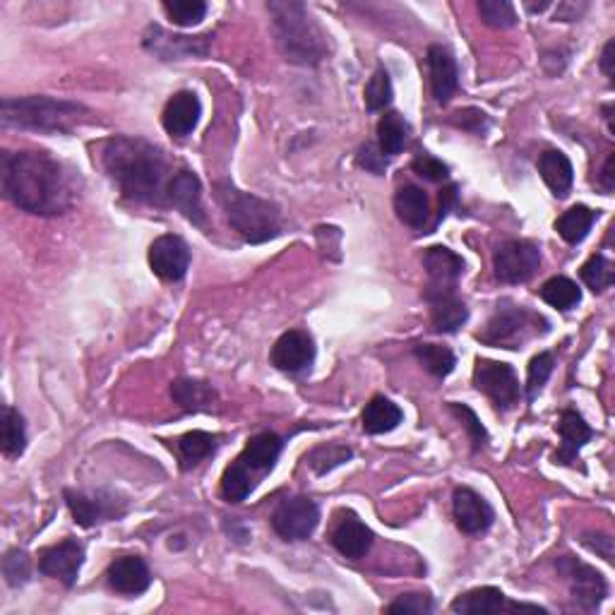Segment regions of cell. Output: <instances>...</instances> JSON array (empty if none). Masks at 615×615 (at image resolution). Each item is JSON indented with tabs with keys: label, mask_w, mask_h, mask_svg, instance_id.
I'll return each instance as SVG.
<instances>
[{
	"label": "cell",
	"mask_w": 615,
	"mask_h": 615,
	"mask_svg": "<svg viewBox=\"0 0 615 615\" xmlns=\"http://www.w3.org/2000/svg\"><path fill=\"white\" fill-rule=\"evenodd\" d=\"M0 178L5 197L39 217L65 214L77 200L75 176L46 152H5Z\"/></svg>",
	"instance_id": "6da1fadb"
},
{
	"label": "cell",
	"mask_w": 615,
	"mask_h": 615,
	"mask_svg": "<svg viewBox=\"0 0 615 615\" xmlns=\"http://www.w3.org/2000/svg\"><path fill=\"white\" fill-rule=\"evenodd\" d=\"M104 169L128 200L145 205H169L166 193L173 178L159 147L140 137H113L104 147Z\"/></svg>",
	"instance_id": "7a4b0ae2"
},
{
	"label": "cell",
	"mask_w": 615,
	"mask_h": 615,
	"mask_svg": "<svg viewBox=\"0 0 615 615\" xmlns=\"http://www.w3.org/2000/svg\"><path fill=\"white\" fill-rule=\"evenodd\" d=\"M272 15L274 37L282 56L296 65H315L325 58V37L315 25L306 5L294 0H277L267 5Z\"/></svg>",
	"instance_id": "3957f363"
},
{
	"label": "cell",
	"mask_w": 615,
	"mask_h": 615,
	"mask_svg": "<svg viewBox=\"0 0 615 615\" xmlns=\"http://www.w3.org/2000/svg\"><path fill=\"white\" fill-rule=\"evenodd\" d=\"M217 200L224 207L226 219L250 243H265L279 236L282 214L270 200L238 190L234 183H217Z\"/></svg>",
	"instance_id": "277c9868"
},
{
	"label": "cell",
	"mask_w": 615,
	"mask_h": 615,
	"mask_svg": "<svg viewBox=\"0 0 615 615\" xmlns=\"http://www.w3.org/2000/svg\"><path fill=\"white\" fill-rule=\"evenodd\" d=\"M85 106L53 97L3 99L5 128L37 130V133H68L85 118Z\"/></svg>",
	"instance_id": "5b68a950"
},
{
	"label": "cell",
	"mask_w": 615,
	"mask_h": 615,
	"mask_svg": "<svg viewBox=\"0 0 615 615\" xmlns=\"http://www.w3.org/2000/svg\"><path fill=\"white\" fill-rule=\"evenodd\" d=\"M548 320L534 310L503 301L495 308L493 318L488 320L486 330L479 332V342L500 349H522L531 339L548 332Z\"/></svg>",
	"instance_id": "8992f818"
},
{
	"label": "cell",
	"mask_w": 615,
	"mask_h": 615,
	"mask_svg": "<svg viewBox=\"0 0 615 615\" xmlns=\"http://www.w3.org/2000/svg\"><path fill=\"white\" fill-rule=\"evenodd\" d=\"M474 385L476 390L486 394L495 404V409L510 411L519 404L522 390H519V380L515 368L507 363L491 361V358H479L474 368Z\"/></svg>",
	"instance_id": "52a82bcc"
},
{
	"label": "cell",
	"mask_w": 615,
	"mask_h": 615,
	"mask_svg": "<svg viewBox=\"0 0 615 615\" xmlns=\"http://www.w3.org/2000/svg\"><path fill=\"white\" fill-rule=\"evenodd\" d=\"M541 250L531 241H505L493 255L495 277L503 284H524L539 272Z\"/></svg>",
	"instance_id": "ba28073f"
},
{
	"label": "cell",
	"mask_w": 615,
	"mask_h": 615,
	"mask_svg": "<svg viewBox=\"0 0 615 615\" xmlns=\"http://www.w3.org/2000/svg\"><path fill=\"white\" fill-rule=\"evenodd\" d=\"M555 567H558L560 575L570 582L572 599H575L579 606L587 608V611H596V608L601 606V601L606 599L608 594V584L601 572H596L594 567L582 563V560L572 558V555L558 558Z\"/></svg>",
	"instance_id": "9c48e42d"
},
{
	"label": "cell",
	"mask_w": 615,
	"mask_h": 615,
	"mask_svg": "<svg viewBox=\"0 0 615 615\" xmlns=\"http://www.w3.org/2000/svg\"><path fill=\"white\" fill-rule=\"evenodd\" d=\"M318 522L320 510L310 498L284 500L272 515V529L277 531L284 541L308 539L315 527H318Z\"/></svg>",
	"instance_id": "30bf717a"
},
{
	"label": "cell",
	"mask_w": 615,
	"mask_h": 615,
	"mask_svg": "<svg viewBox=\"0 0 615 615\" xmlns=\"http://www.w3.org/2000/svg\"><path fill=\"white\" fill-rule=\"evenodd\" d=\"M65 503H68L70 512H73L75 522L80 527H94V524L111 522L125 515V503L118 500L116 495L97 491V493H85V491H65Z\"/></svg>",
	"instance_id": "8fae6325"
},
{
	"label": "cell",
	"mask_w": 615,
	"mask_h": 615,
	"mask_svg": "<svg viewBox=\"0 0 615 615\" xmlns=\"http://www.w3.org/2000/svg\"><path fill=\"white\" fill-rule=\"evenodd\" d=\"M82 563H85V546L75 539H65L41 551L39 572L46 577L58 579L65 587H75Z\"/></svg>",
	"instance_id": "7c38bea8"
},
{
	"label": "cell",
	"mask_w": 615,
	"mask_h": 615,
	"mask_svg": "<svg viewBox=\"0 0 615 615\" xmlns=\"http://www.w3.org/2000/svg\"><path fill=\"white\" fill-rule=\"evenodd\" d=\"M149 267L164 282H181L190 267L188 243L181 236H159L149 246Z\"/></svg>",
	"instance_id": "4fadbf2b"
},
{
	"label": "cell",
	"mask_w": 615,
	"mask_h": 615,
	"mask_svg": "<svg viewBox=\"0 0 615 615\" xmlns=\"http://www.w3.org/2000/svg\"><path fill=\"white\" fill-rule=\"evenodd\" d=\"M423 267H426L428 274L426 298L438 294H455L459 277L464 272V262L457 253H452L445 246L428 248L426 255H423Z\"/></svg>",
	"instance_id": "5bb4252c"
},
{
	"label": "cell",
	"mask_w": 615,
	"mask_h": 615,
	"mask_svg": "<svg viewBox=\"0 0 615 615\" xmlns=\"http://www.w3.org/2000/svg\"><path fill=\"white\" fill-rule=\"evenodd\" d=\"M452 611L462 615H486L500 611H531V613H546V608L531 606V603H510L507 596L495 587H479L459 594L452 601Z\"/></svg>",
	"instance_id": "9a60e30c"
},
{
	"label": "cell",
	"mask_w": 615,
	"mask_h": 615,
	"mask_svg": "<svg viewBox=\"0 0 615 615\" xmlns=\"http://www.w3.org/2000/svg\"><path fill=\"white\" fill-rule=\"evenodd\" d=\"M272 366L284 373H301L315 361L313 337L303 330H291L282 334L272 346Z\"/></svg>",
	"instance_id": "2e32d148"
},
{
	"label": "cell",
	"mask_w": 615,
	"mask_h": 615,
	"mask_svg": "<svg viewBox=\"0 0 615 615\" xmlns=\"http://www.w3.org/2000/svg\"><path fill=\"white\" fill-rule=\"evenodd\" d=\"M452 512H455L457 527L469 536L486 534L493 527V507L471 488H457L455 495H452Z\"/></svg>",
	"instance_id": "e0dca14e"
},
{
	"label": "cell",
	"mask_w": 615,
	"mask_h": 615,
	"mask_svg": "<svg viewBox=\"0 0 615 615\" xmlns=\"http://www.w3.org/2000/svg\"><path fill=\"white\" fill-rule=\"evenodd\" d=\"M166 200H169V205L176 207L188 222H193L197 226L205 224V210H202V183L193 171L181 169L173 173Z\"/></svg>",
	"instance_id": "ac0fdd59"
},
{
	"label": "cell",
	"mask_w": 615,
	"mask_h": 615,
	"mask_svg": "<svg viewBox=\"0 0 615 615\" xmlns=\"http://www.w3.org/2000/svg\"><path fill=\"white\" fill-rule=\"evenodd\" d=\"M106 577H109L111 587L125 596L145 594L149 584H152V572H149L147 563L140 555H121V558H116L109 565Z\"/></svg>",
	"instance_id": "d6986e66"
},
{
	"label": "cell",
	"mask_w": 615,
	"mask_h": 615,
	"mask_svg": "<svg viewBox=\"0 0 615 615\" xmlns=\"http://www.w3.org/2000/svg\"><path fill=\"white\" fill-rule=\"evenodd\" d=\"M428 75H431V89L438 104H447L455 97L459 87L457 61L445 46H431L428 49Z\"/></svg>",
	"instance_id": "ffe728a7"
},
{
	"label": "cell",
	"mask_w": 615,
	"mask_h": 615,
	"mask_svg": "<svg viewBox=\"0 0 615 615\" xmlns=\"http://www.w3.org/2000/svg\"><path fill=\"white\" fill-rule=\"evenodd\" d=\"M200 99H197L195 92H178L173 94L166 104L164 116H161V123H164L166 133L171 137H188L195 130L197 121H200Z\"/></svg>",
	"instance_id": "44dd1931"
},
{
	"label": "cell",
	"mask_w": 615,
	"mask_h": 615,
	"mask_svg": "<svg viewBox=\"0 0 615 615\" xmlns=\"http://www.w3.org/2000/svg\"><path fill=\"white\" fill-rule=\"evenodd\" d=\"M207 39L210 37H171L161 27H149L145 34V46L161 56V61H176L183 56H205Z\"/></svg>",
	"instance_id": "7402d4cb"
},
{
	"label": "cell",
	"mask_w": 615,
	"mask_h": 615,
	"mask_svg": "<svg viewBox=\"0 0 615 615\" xmlns=\"http://www.w3.org/2000/svg\"><path fill=\"white\" fill-rule=\"evenodd\" d=\"M332 546L337 548L344 558L361 560L363 555L370 551V546H373V531H370L356 515H351L349 512V515L339 519L337 527H334Z\"/></svg>",
	"instance_id": "603a6c76"
},
{
	"label": "cell",
	"mask_w": 615,
	"mask_h": 615,
	"mask_svg": "<svg viewBox=\"0 0 615 615\" xmlns=\"http://www.w3.org/2000/svg\"><path fill=\"white\" fill-rule=\"evenodd\" d=\"M558 433L560 438H563V445H560V450L555 452L553 457L555 464H567V467H572V464L577 462L579 450L589 443L594 431H591L589 423L584 421L577 411L565 409L558 421Z\"/></svg>",
	"instance_id": "cb8c5ba5"
},
{
	"label": "cell",
	"mask_w": 615,
	"mask_h": 615,
	"mask_svg": "<svg viewBox=\"0 0 615 615\" xmlns=\"http://www.w3.org/2000/svg\"><path fill=\"white\" fill-rule=\"evenodd\" d=\"M284 450V440L277 433H258L255 438L248 440L246 450L241 452V462L246 464L250 471H270L277 464L279 455Z\"/></svg>",
	"instance_id": "d4e9b609"
},
{
	"label": "cell",
	"mask_w": 615,
	"mask_h": 615,
	"mask_svg": "<svg viewBox=\"0 0 615 615\" xmlns=\"http://www.w3.org/2000/svg\"><path fill=\"white\" fill-rule=\"evenodd\" d=\"M428 303H431V318H433V330L435 332H457L464 322L469 320V310L464 306L462 298L455 294H438V296H428Z\"/></svg>",
	"instance_id": "484cf974"
},
{
	"label": "cell",
	"mask_w": 615,
	"mask_h": 615,
	"mask_svg": "<svg viewBox=\"0 0 615 615\" xmlns=\"http://www.w3.org/2000/svg\"><path fill=\"white\" fill-rule=\"evenodd\" d=\"M539 173L555 197H565L570 193L572 181H575V169H572V161L567 159V154L558 152V149L543 152L539 157Z\"/></svg>",
	"instance_id": "4316f807"
},
{
	"label": "cell",
	"mask_w": 615,
	"mask_h": 615,
	"mask_svg": "<svg viewBox=\"0 0 615 615\" xmlns=\"http://www.w3.org/2000/svg\"><path fill=\"white\" fill-rule=\"evenodd\" d=\"M394 212H397L399 222L411 226V229H421L431 217V205H428V195L423 193L419 185H404L394 195Z\"/></svg>",
	"instance_id": "83f0119b"
},
{
	"label": "cell",
	"mask_w": 615,
	"mask_h": 615,
	"mask_svg": "<svg viewBox=\"0 0 615 615\" xmlns=\"http://www.w3.org/2000/svg\"><path fill=\"white\" fill-rule=\"evenodd\" d=\"M404 419L402 409H399L397 404L392 402V399L387 397H373L366 404V409H363V431L370 435H382V433H390L394 428L399 426Z\"/></svg>",
	"instance_id": "f1b7e54d"
},
{
	"label": "cell",
	"mask_w": 615,
	"mask_h": 615,
	"mask_svg": "<svg viewBox=\"0 0 615 615\" xmlns=\"http://www.w3.org/2000/svg\"><path fill=\"white\" fill-rule=\"evenodd\" d=\"M171 397L183 411H205L217 402V390L210 382L181 378L171 385Z\"/></svg>",
	"instance_id": "f546056e"
},
{
	"label": "cell",
	"mask_w": 615,
	"mask_h": 615,
	"mask_svg": "<svg viewBox=\"0 0 615 615\" xmlns=\"http://www.w3.org/2000/svg\"><path fill=\"white\" fill-rule=\"evenodd\" d=\"M596 219H599V212L589 210V207L584 205H577L572 207V210H567L563 217L555 222V231H558V234L563 236V241L570 243V246H577V243H582L584 238L589 236Z\"/></svg>",
	"instance_id": "4dcf8cb0"
},
{
	"label": "cell",
	"mask_w": 615,
	"mask_h": 615,
	"mask_svg": "<svg viewBox=\"0 0 615 615\" xmlns=\"http://www.w3.org/2000/svg\"><path fill=\"white\" fill-rule=\"evenodd\" d=\"M409 140V123L399 113H385L378 123V147L382 154L394 157L399 154Z\"/></svg>",
	"instance_id": "1f68e13d"
},
{
	"label": "cell",
	"mask_w": 615,
	"mask_h": 615,
	"mask_svg": "<svg viewBox=\"0 0 615 615\" xmlns=\"http://www.w3.org/2000/svg\"><path fill=\"white\" fill-rule=\"evenodd\" d=\"M217 445H219V438L212 433H205V431L185 433L183 438L178 440V452H181L183 467L190 469V467H195V464H200L202 459H207L214 450H217Z\"/></svg>",
	"instance_id": "d6a6232c"
},
{
	"label": "cell",
	"mask_w": 615,
	"mask_h": 615,
	"mask_svg": "<svg viewBox=\"0 0 615 615\" xmlns=\"http://www.w3.org/2000/svg\"><path fill=\"white\" fill-rule=\"evenodd\" d=\"M27 447V431L25 419L13 406L3 409V455L15 459L25 452Z\"/></svg>",
	"instance_id": "836d02e7"
},
{
	"label": "cell",
	"mask_w": 615,
	"mask_h": 615,
	"mask_svg": "<svg viewBox=\"0 0 615 615\" xmlns=\"http://www.w3.org/2000/svg\"><path fill=\"white\" fill-rule=\"evenodd\" d=\"M539 294L548 306L558 310H572L579 301H582V291H579V286L567 277L548 279V282L541 286Z\"/></svg>",
	"instance_id": "e575fe53"
},
{
	"label": "cell",
	"mask_w": 615,
	"mask_h": 615,
	"mask_svg": "<svg viewBox=\"0 0 615 615\" xmlns=\"http://www.w3.org/2000/svg\"><path fill=\"white\" fill-rule=\"evenodd\" d=\"M255 481L250 476V469L241 459H236L231 467H226L222 476V495L229 503H243L248 498L250 491H253Z\"/></svg>",
	"instance_id": "d590c367"
},
{
	"label": "cell",
	"mask_w": 615,
	"mask_h": 615,
	"mask_svg": "<svg viewBox=\"0 0 615 615\" xmlns=\"http://www.w3.org/2000/svg\"><path fill=\"white\" fill-rule=\"evenodd\" d=\"M416 358L421 361V366L428 370V373L435 375V378H447V375L455 370V354H452L447 346L438 344H419L414 349Z\"/></svg>",
	"instance_id": "8d00e7d4"
},
{
	"label": "cell",
	"mask_w": 615,
	"mask_h": 615,
	"mask_svg": "<svg viewBox=\"0 0 615 615\" xmlns=\"http://www.w3.org/2000/svg\"><path fill=\"white\" fill-rule=\"evenodd\" d=\"M164 13L169 15L173 25L193 27L205 20L207 3H202V0H173V3H164Z\"/></svg>",
	"instance_id": "74e56055"
},
{
	"label": "cell",
	"mask_w": 615,
	"mask_h": 615,
	"mask_svg": "<svg viewBox=\"0 0 615 615\" xmlns=\"http://www.w3.org/2000/svg\"><path fill=\"white\" fill-rule=\"evenodd\" d=\"M582 279L584 284L589 286L594 294H601V291H606L608 286L613 284L615 274H613V265L608 262L603 255H591V258L582 265Z\"/></svg>",
	"instance_id": "f35d334b"
},
{
	"label": "cell",
	"mask_w": 615,
	"mask_h": 615,
	"mask_svg": "<svg viewBox=\"0 0 615 615\" xmlns=\"http://www.w3.org/2000/svg\"><path fill=\"white\" fill-rule=\"evenodd\" d=\"M479 15L493 29H510L517 25L515 5L507 3V0H481Z\"/></svg>",
	"instance_id": "ab89813d"
},
{
	"label": "cell",
	"mask_w": 615,
	"mask_h": 615,
	"mask_svg": "<svg viewBox=\"0 0 615 615\" xmlns=\"http://www.w3.org/2000/svg\"><path fill=\"white\" fill-rule=\"evenodd\" d=\"M363 97H366L368 111H385L387 106L392 104L394 92H392V80H390V75H387V70H382V68L375 70L373 77L368 80L366 94H363Z\"/></svg>",
	"instance_id": "60d3db41"
},
{
	"label": "cell",
	"mask_w": 615,
	"mask_h": 615,
	"mask_svg": "<svg viewBox=\"0 0 615 615\" xmlns=\"http://www.w3.org/2000/svg\"><path fill=\"white\" fill-rule=\"evenodd\" d=\"M3 575L10 587H25L29 577H32V560H29V555L20 551V548H13V551L5 553Z\"/></svg>",
	"instance_id": "b9f144b4"
},
{
	"label": "cell",
	"mask_w": 615,
	"mask_h": 615,
	"mask_svg": "<svg viewBox=\"0 0 615 615\" xmlns=\"http://www.w3.org/2000/svg\"><path fill=\"white\" fill-rule=\"evenodd\" d=\"M351 459V450L344 445H322L318 450L310 452L308 464L313 467L315 474H327V471L337 469L339 464L349 462Z\"/></svg>",
	"instance_id": "7bdbcfd3"
},
{
	"label": "cell",
	"mask_w": 615,
	"mask_h": 615,
	"mask_svg": "<svg viewBox=\"0 0 615 615\" xmlns=\"http://www.w3.org/2000/svg\"><path fill=\"white\" fill-rule=\"evenodd\" d=\"M555 368V358L553 354H548V351H543V354L534 356L529 361V370H527V397L534 399L536 394L541 392V387L546 385V380L551 378Z\"/></svg>",
	"instance_id": "ee69618b"
},
{
	"label": "cell",
	"mask_w": 615,
	"mask_h": 615,
	"mask_svg": "<svg viewBox=\"0 0 615 615\" xmlns=\"http://www.w3.org/2000/svg\"><path fill=\"white\" fill-rule=\"evenodd\" d=\"M450 409H452V414H457L459 419H462L464 428H467V431H469L471 443H474V452L481 450V447H486L488 431H486V428H483V423L479 421V416H476L474 411L469 409V406L457 404V402H450Z\"/></svg>",
	"instance_id": "f6af8a7d"
},
{
	"label": "cell",
	"mask_w": 615,
	"mask_h": 615,
	"mask_svg": "<svg viewBox=\"0 0 615 615\" xmlns=\"http://www.w3.org/2000/svg\"><path fill=\"white\" fill-rule=\"evenodd\" d=\"M435 603L428 594H404L399 596L397 601H392L390 606H387V613H411V615H426L433 613Z\"/></svg>",
	"instance_id": "bcb514c9"
},
{
	"label": "cell",
	"mask_w": 615,
	"mask_h": 615,
	"mask_svg": "<svg viewBox=\"0 0 615 615\" xmlns=\"http://www.w3.org/2000/svg\"><path fill=\"white\" fill-rule=\"evenodd\" d=\"M411 169H414L421 178H426V181H431V183H440V181H445L447 176H450V169H447V164H443L440 159L431 157V154H419V157L414 159V164H411Z\"/></svg>",
	"instance_id": "7dc6e473"
},
{
	"label": "cell",
	"mask_w": 615,
	"mask_h": 615,
	"mask_svg": "<svg viewBox=\"0 0 615 615\" xmlns=\"http://www.w3.org/2000/svg\"><path fill=\"white\" fill-rule=\"evenodd\" d=\"M358 164L363 166V169H368L370 173H380L385 171V166H387V159H385V154L380 152V147H375V145H366V147H361V152H358Z\"/></svg>",
	"instance_id": "c3c4849f"
},
{
	"label": "cell",
	"mask_w": 615,
	"mask_h": 615,
	"mask_svg": "<svg viewBox=\"0 0 615 615\" xmlns=\"http://www.w3.org/2000/svg\"><path fill=\"white\" fill-rule=\"evenodd\" d=\"M582 543L589 548V551L599 553L603 560L613 563V539L608 534H584Z\"/></svg>",
	"instance_id": "681fc988"
},
{
	"label": "cell",
	"mask_w": 615,
	"mask_h": 615,
	"mask_svg": "<svg viewBox=\"0 0 615 615\" xmlns=\"http://www.w3.org/2000/svg\"><path fill=\"white\" fill-rule=\"evenodd\" d=\"M613 51H615V41L611 39L606 46H603V53H601V70H603V75H606L611 82H613V75H615L613 73V61H615Z\"/></svg>",
	"instance_id": "f907efd6"
},
{
	"label": "cell",
	"mask_w": 615,
	"mask_h": 615,
	"mask_svg": "<svg viewBox=\"0 0 615 615\" xmlns=\"http://www.w3.org/2000/svg\"><path fill=\"white\" fill-rule=\"evenodd\" d=\"M613 164H615V154H608L606 164H603V171H601V185H603V190H606V193H613V185H615Z\"/></svg>",
	"instance_id": "816d5d0a"
},
{
	"label": "cell",
	"mask_w": 615,
	"mask_h": 615,
	"mask_svg": "<svg viewBox=\"0 0 615 615\" xmlns=\"http://www.w3.org/2000/svg\"><path fill=\"white\" fill-rule=\"evenodd\" d=\"M457 202V185H450V188L443 190V195H440V214L438 219H443L447 212H450V207Z\"/></svg>",
	"instance_id": "f5cc1de1"
},
{
	"label": "cell",
	"mask_w": 615,
	"mask_h": 615,
	"mask_svg": "<svg viewBox=\"0 0 615 615\" xmlns=\"http://www.w3.org/2000/svg\"><path fill=\"white\" fill-rule=\"evenodd\" d=\"M611 111H613V106L608 104V106H603V113H606V123H608V130H611L613 133V121H611Z\"/></svg>",
	"instance_id": "db71d44e"
}]
</instances>
